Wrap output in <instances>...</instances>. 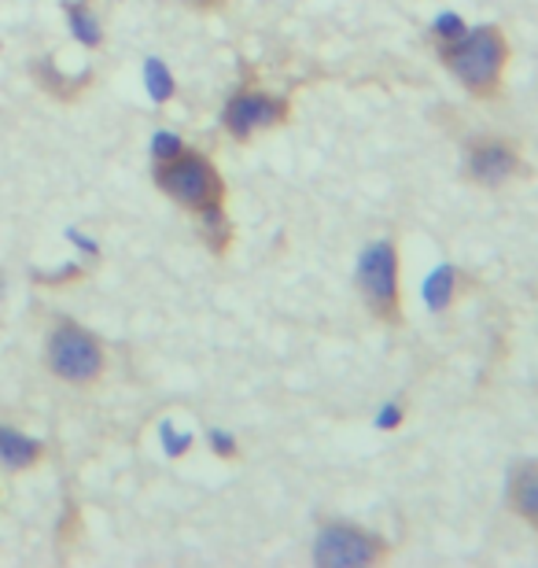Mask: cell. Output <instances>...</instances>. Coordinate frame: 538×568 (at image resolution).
I'll return each instance as SVG.
<instances>
[{
	"mask_svg": "<svg viewBox=\"0 0 538 568\" xmlns=\"http://www.w3.org/2000/svg\"><path fill=\"white\" fill-rule=\"evenodd\" d=\"M155 185L166 192L170 200L181 203L189 211H211L225 207V181L217 174V166L203 152L185 148L170 163H155Z\"/></svg>",
	"mask_w": 538,
	"mask_h": 568,
	"instance_id": "4",
	"label": "cell"
},
{
	"mask_svg": "<svg viewBox=\"0 0 538 568\" xmlns=\"http://www.w3.org/2000/svg\"><path fill=\"white\" fill-rule=\"evenodd\" d=\"M144 89L155 104H166V100H174V93H177L174 74H170V67L159 60V55H148L144 60Z\"/></svg>",
	"mask_w": 538,
	"mask_h": 568,
	"instance_id": "13",
	"label": "cell"
},
{
	"mask_svg": "<svg viewBox=\"0 0 538 568\" xmlns=\"http://www.w3.org/2000/svg\"><path fill=\"white\" fill-rule=\"evenodd\" d=\"M63 16H67V27H71V33L85 49H100V44H104V27H100L97 11H93V0H67Z\"/></svg>",
	"mask_w": 538,
	"mask_h": 568,
	"instance_id": "12",
	"label": "cell"
},
{
	"mask_svg": "<svg viewBox=\"0 0 538 568\" xmlns=\"http://www.w3.org/2000/svg\"><path fill=\"white\" fill-rule=\"evenodd\" d=\"M468 30V22H465V16L461 11H439V16L432 19V27H428V44L432 49H443V44H454L461 33Z\"/></svg>",
	"mask_w": 538,
	"mask_h": 568,
	"instance_id": "15",
	"label": "cell"
},
{
	"mask_svg": "<svg viewBox=\"0 0 538 568\" xmlns=\"http://www.w3.org/2000/svg\"><path fill=\"white\" fill-rule=\"evenodd\" d=\"M406 417H409V406H406V399H387L380 410H376V417H373V425L380 428V432H398L406 425Z\"/></svg>",
	"mask_w": 538,
	"mask_h": 568,
	"instance_id": "16",
	"label": "cell"
},
{
	"mask_svg": "<svg viewBox=\"0 0 538 568\" xmlns=\"http://www.w3.org/2000/svg\"><path fill=\"white\" fill-rule=\"evenodd\" d=\"M196 4H200V8H211V4H217V0H196Z\"/></svg>",
	"mask_w": 538,
	"mask_h": 568,
	"instance_id": "21",
	"label": "cell"
},
{
	"mask_svg": "<svg viewBox=\"0 0 538 568\" xmlns=\"http://www.w3.org/2000/svg\"><path fill=\"white\" fill-rule=\"evenodd\" d=\"M33 74H38V82H41L44 93H52L55 100H78V97L85 93V85L93 82V74H89V71L71 78V74H63L52 60H38V63H33Z\"/></svg>",
	"mask_w": 538,
	"mask_h": 568,
	"instance_id": "11",
	"label": "cell"
},
{
	"mask_svg": "<svg viewBox=\"0 0 538 568\" xmlns=\"http://www.w3.org/2000/svg\"><path fill=\"white\" fill-rule=\"evenodd\" d=\"M67 236H71V241L78 244V247H82V252L85 255H100V247H97V241H93V236H85V233H78V230H67Z\"/></svg>",
	"mask_w": 538,
	"mask_h": 568,
	"instance_id": "20",
	"label": "cell"
},
{
	"mask_svg": "<svg viewBox=\"0 0 538 568\" xmlns=\"http://www.w3.org/2000/svg\"><path fill=\"white\" fill-rule=\"evenodd\" d=\"M44 458V443L27 436V432L11 428V425H0V465L8 473H27L33 469Z\"/></svg>",
	"mask_w": 538,
	"mask_h": 568,
	"instance_id": "10",
	"label": "cell"
},
{
	"mask_svg": "<svg viewBox=\"0 0 538 568\" xmlns=\"http://www.w3.org/2000/svg\"><path fill=\"white\" fill-rule=\"evenodd\" d=\"M506 506L512 517H520L538 536V462L535 458H524L509 469Z\"/></svg>",
	"mask_w": 538,
	"mask_h": 568,
	"instance_id": "8",
	"label": "cell"
},
{
	"mask_svg": "<svg viewBox=\"0 0 538 568\" xmlns=\"http://www.w3.org/2000/svg\"><path fill=\"white\" fill-rule=\"evenodd\" d=\"M354 284H358V295L373 322H380L384 328L406 325L403 252H398L395 236H380L362 247L358 263H354Z\"/></svg>",
	"mask_w": 538,
	"mask_h": 568,
	"instance_id": "2",
	"label": "cell"
},
{
	"mask_svg": "<svg viewBox=\"0 0 538 568\" xmlns=\"http://www.w3.org/2000/svg\"><path fill=\"white\" fill-rule=\"evenodd\" d=\"M465 181L476 189H506L512 181L535 178L524 148L506 133H476L465 141Z\"/></svg>",
	"mask_w": 538,
	"mask_h": 568,
	"instance_id": "5",
	"label": "cell"
},
{
	"mask_svg": "<svg viewBox=\"0 0 538 568\" xmlns=\"http://www.w3.org/2000/svg\"><path fill=\"white\" fill-rule=\"evenodd\" d=\"M200 233L203 241H207V247H214L217 255L225 252L229 241H233V230H229V219H225V207H211V211H200Z\"/></svg>",
	"mask_w": 538,
	"mask_h": 568,
	"instance_id": "14",
	"label": "cell"
},
{
	"mask_svg": "<svg viewBox=\"0 0 538 568\" xmlns=\"http://www.w3.org/2000/svg\"><path fill=\"white\" fill-rule=\"evenodd\" d=\"M0 284H4V281H0Z\"/></svg>",
	"mask_w": 538,
	"mask_h": 568,
	"instance_id": "22",
	"label": "cell"
},
{
	"mask_svg": "<svg viewBox=\"0 0 538 568\" xmlns=\"http://www.w3.org/2000/svg\"><path fill=\"white\" fill-rule=\"evenodd\" d=\"M435 60L446 67V74H450L476 104H498V100H506L512 41L506 27H498V22L468 27L454 44L435 49Z\"/></svg>",
	"mask_w": 538,
	"mask_h": 568,
	"instance_id": "1",
	"label": "cell"
},
{
	"mask_svg": "<svg viewBox=\"0 0 538 568\" xmlns=\"http://www.w3.org/2000/svg\"><path fill=\"white\" fill-rule=\"evenodd\" d=\"M159 439H163V450L170 454V458H185V454L192 450V432H177L170 422L159 425Z\"/></svg>",
	"mask_w": 538,
	"mask_h": 568,
	"instance_id": "18",
	"label": "cell"
},
{
	"mask_svg": "<svg viewBox=\"0 0 538 568\" xmlns=\"http://www.w3.org/2000/svg\"><path fill=\"white\" fill-rule=\"evenodd\" d=\"M185 141L177 138V133H170V130H159V133H152V148H148V152H152V159L155 163H170V159H177L181 152H185Z\"/></svg>",
	"mask_w": 538,
	"mask_h": 568,
	"instance_id": "17",
	"label": "cell"
},
{
	"mask_svg": "<svg viewBox=\"0 0 538 568\" xmlns=\"http://www.w3.org/2000/svg\"><path fill=\"white\" fill-rule=\"evenodd\" d=\"M44 358H49V369L55 377L67 384H97L104 377V344L71 317H60L52 325Z\"/></svg>",
	"mask_w": 538,
	"mask_h": 568,
	"instance_id": "6",
	"label": "cell"
},
{
	"mask_svg": "<svg viewBox=\"0 0 538 568\" xmlns=\"http://www.w3.org/2000/svg\"><path fill=\"white\" fill-rule=\"evenodd\" d=\"M207 443H211V450L217 454V458H225V462L240 458V439L233 436V432H225V428H211V432H207Z\"/></svg>",
	"mask_w": 538,
	"mask_h": 568,
	"instance_id": "19",
	"label": "cell"
},
{
	"mask_svg": "<svg viewBox=\"0 0 538 568\" xmlns=\"http://www.w3.org/2000/svg\"><path fill=\"white\" fill-rule=\"evenodd\" d=\"M311 558L317 568H380L395 558V542L354 520H322Z\"/></svg>",
	"mask_w": 538,
	"mask_h": 568,
	"instance_id": "3",
	"label": "cell"
},
{
	"mask_svg": "<svg viewBox=\"0 0 538 568\" xmlns=\"http://www.w3.org/2000/svg\"><path fill=\"white\" fill-rule=\"evenodd\" d=\"M288 119H292V100L255 85H240L222 108V126L240 144L255 141L258 133L288 126Z\"/></svg>",
	"mask_w": 538,
	"mask_h": 568,
	"instance_id": "7",
	"label": "cell"
},
{
	"mask_svg": "<svg viewBox=\"0 0 538 568\" xmlns=\"http://www.w3.org/2000/svg\"><path fill=\"white\" fill-rule=\"evenodd\" d=\"M473 288V277L465 274L457 263H439L420 284V295H425L428 314H446L461 303V295Z\"/></svg>",
	"mask_w": 538,
	"mask_h": 568,
	"instance_id": "9",
	"label": "cell"
}]
</instances>
